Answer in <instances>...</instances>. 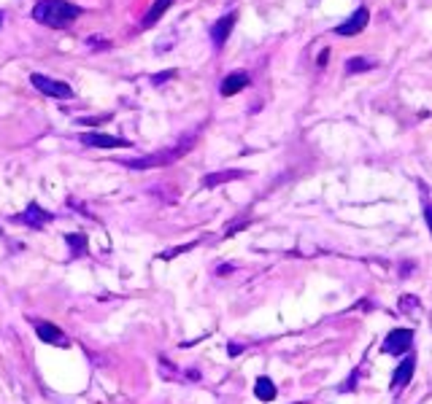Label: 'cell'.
Returning a JSON list of instances; mask_svg holds the SVG:
<instances>
[{"label":"cell","mask_w":432,"mask_h":404,"mask_svg":"<svg viewBox=\"0 0 432 404\" xmlns=\"http://www.w3.org/2000/svg\"><path fill=\"white\" fill-rule=\"evenodd\" d=\"M36 334H38V340L46 345H54V348H70V340L65 337V332H62L60 326H54V323L36 321Z\"/></svg>","instance_id":"277c9868"},{"label":"cell","mask_w":432,"mask_h":404,"mask_svg":"<svg viewBox=\"0 0 432 404\" xmlns=\"http://www.w3.org/2000/svg\"><path fill=\"white\" fill-rule=\"evenodd\" d=\"M411 307H419V300L408 294V297H403V300H400V310H411Z\"/></svg>","instance_id":"9a60e30c"},{"label":"cell","mask_w":432,"mask_h":404,"mask_svg":"<svg viewBox=\"0 0 432 404\" xmlns=\"http://www.w3.org/2000/svg\"><path fill=\"white\" fill-rule=\"evenodd\" d=\"M82 17V8L68 0H38L33 8V20L52 30H62Z\"/></svg>","instance_id":"6da1fadb"},{"label":"cell","mask_w":432,"mask_h":404,"mask_svg":"<svg viewBox=\"0 0 432 404\" xmlns=\"http://www.w3.org/2000/svg\"><path fill=\"white\" fill-rule=\"evenodd\" d=\"M413 369H416V359H413V356H405L403 364H400V366L394 369V375H392V391H400V388H405V385L411 383Z\"/></svg>","instance_id":"ba28073f"},{"label":"cell","mask_w":432,"mask_h":404,"mask_svg":"<svg viewBox=\"0 0 432 404\" xmlns=\"http://www.w3.org/2000/svg\"><path fill=\"white\" fill-rule=\"evenodd\" d=\"M173 6V0H154V6L149 8V14H146V20H144V27H151L154 22L163 17L165 11Z\"/></svg>","instance_id":"4fadbf2b"},{"label":"cell","mask_w":432,"mask_h":404,"mask_svg":"<svg viewBox=\"0 0 432 404\" xmlns=\"http://www.w3.org/2000/svg\"><path fill=\"white\" fill-rule=\"evenodd\" d=\"M276 394H278V388L273 385L270 378H257V383H254V396H257L260 402H273Z\"/></svg>","instance_id":"8fae6325"},{"label":"cell","mask_w":432,"mask_h":404,"mask_svg":"<svg viewBox=\"0 0 432 404\" xmlns=\"http://www.w3.org/2000/svg\"><path fill=\"white\" fill-rule=\"evenodd\" d=\"M17 222L27 224V226H36V229H41L46 222H52V216H49L46 210H41L36 202H30V205H27V210H24L22 216H17Z\"/></svg>","instance_id":"30bf717a"},{"label":"cell","mask_w":432,"mask_h":404,"mask_svg":"<svg viewBox=\"0 0 432 404\" xmlns=\"http://www.w3.org/2000/svg\"><path fill=\"white\" fill-rule=\"evenodd\" d=\"M65 240H68V245H73V248H79V251H82L84 242H87V240H84V238H82V235H68Z\"/></svg>","instance_id":"2e32d148"},{"label":"cell","mask_w":432,"mask_h":404,"mask_svg":"<svg viewBox=\"0 0 432 404\" xmlns=\"http://www.w3.org/2000/svg\"><path fill=\"white\" fill-rule=\"evenodd\" d=\"M173 76H176V70H165V73H157V76H154V84H165V81L167 79H173Z\"/></svg>","instance_id":"e0dca14e"},{"label":"cell","mask_w":432,"mask_h":404,"mask_svg":"<svg viewBox=\"0 0 432 404\" xmlns=\"http://www.w3.org/2000/svg\"><path fill=\"white\" fill-rule=\"evenodd\" d=\"M0 24H3V14H0Z\"/></svg>","instance_id":"d6986e66"},{"label":"cell","mask_w":432,"mask_h":404,"mask_svg":"<svg viewBox=\"0 0 432 404\" xmlns=\"http://www.w3.org/2000/svg\"><path fill=\"white\" fill-rule=\"evenodd\" d=\"M246 173H241V170H227V173H211L203 178V186L206 189H214L216 183H225V181H235V178H244Z\"/></svg>","instance_id":"7c38bea8"},{"label":"cell","mask_w":432,"mask_h":404,"mask_svg":"<svg viewBox=\"0 0 432 404\" xmlns=\"http://www.w3.org/2000/svg\"><path fill=\"white\" fill-rule=\"evenodd\" d=\"M411 343H413V329H394V332L387 334L381 350L389 353V356H403V353H408Z\"/></svg>","instance_id":"3957f363"},{"label":"cell","mask_w":432,"mask_h":404,"mask_svg":"<svg viewBox=\"0 0 432 404\" xmlns=\"http://www.w3.org/2000/svg\"><path fill=\"white\" fill-rule=\"evenodd\" d=\"M30 84H33V86H36L41 95L57 98V100H68V98H73V89H70V84L57 81V79H49V76H43V73H33V76H30Z\"/></svg>","instance_id":"7a4b0ae2"},{"label":"cell","mask_w":432,"mask_h":404,"mask_svg":"<svg viewBox=\"0 0 432 404\" xmlns=\"http://www.w3.org/2000/svg\"><path fill=\"white\" fill-rule=\"evenodd\" d=\"M79 141L92 148H130V141L117 138V135H103V132H82Z\"/></svg>","instance_id":"5b68a950"},{"label":"cell","mask_w":432,"mask_h":404,"mask_svg":"<svg viewBox=\"0 0 432 404\" xmlns=\"http://www.w3.org/2000/svg\"><path fill=\"white\" fill-rule=\"evenodd\" d=\"M368 20H371V11H368L365 6H359L349 20L335 27V33H338V36H357L359 30H365V27H368Z\"/></svg>","instance_id":"8992f818"},{"label":"cell","mask_w":432,"mask_h":404,"mask_svg":"<svg viewBox=\"0 0 432 404\" xmlns=\"http://www.w3.org/2000/svg\"><path fill=\"white\" fill-rule=\"evenodd\" d=\"M235 20H238V14L232 11V14H227V17H222L219 22H214L211 24V40H214V46L216 49H222L227 43V38H230V30L235 27Z\"/></svg>","instance_id":"52a82bcc"},{"label":"cell","mask_w":432,"mask_h":404,"mask_svg":"<svg viewBox=\"0 0 432 404\" xmlns=\"http://www.w3.org/2000/svg\"><path fill=\"white\" fill-rule=\"evenodd\" d=\"M248 86V73L244 70H235V73H230L222 79V86H219V92L225 95V98H232V95H238L241 89H246Z\"/></svg>","instance_id":"9c48e42d"},{"label":"cell","mask_w":432,"mask_h":404,"mask_svg":"<svg viewBox=\"0 0 432 404\" xmlns=\"http://www.w3.org/2000/svg\"><path fill=\"white\" fill-rule=\"evenodd\" d=\"M373 62H368L365 57H351L349 62H346V73H357V70H371Z\"/></svg>","instance_id":"5bb4252c"},{"label":"cell","mask_w":432,"mask_h":404,"mask_svg":"<svg viewBox=\"0 0 432 404\" xmlns=\"http://www.w3.org/2000/svg\"><path fill=\"white\" fill-rule=\"evenodd\" d=\"M424 222H427V226H430V232H432V202L424 205Z\"/></svg>","instance_id":"ac0fdd59"}]
</instances>
